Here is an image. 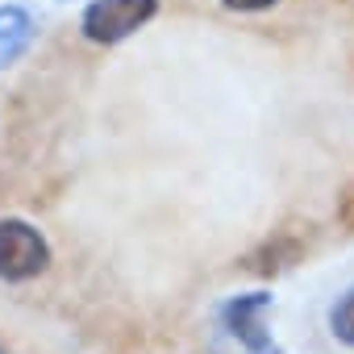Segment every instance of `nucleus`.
I'll return each instance as SVG.
<instances>
[{
    "label": "nucleus",
    "instance_id": "obj_1",
    "mask_svg": "<svg viewBox=\"0 0 354 354\" xmlns=\"http://www.w3.org/2000/svg\"><path fill=\"white\" fill-rule=\"evenodd\" d=\"M46 263H50V246L30 221H17V217L0 221V279L26 283V279L42 275Z\"/></svg>",
    "mask_w": 354,
    "mask_h": 354
},
{
    "label": "nucleus",
    "instance_id": "obj_2",
    "mask_svg": "<svg viewBox=\"0 0 354 354\" xmlns=\"http://www.w3.org/2000/svg\"><path fill=\"white\" fill-rule=\"evenodd\" d=\"M154 13H158V0H96L84 13V34L92 42L113 46V42L138 34Z\"/></svg>",
    "mask_w": 354,
    "mask_h": 354
},
{
    "label": "nucleus",
    "instance_id": "obj_3",
    "mask_svg": "<svg viewBox=\"0 0 354 354\" xmlns=\"http://www.w3.org/2000/svg\"><path fill=\"white\" fill-rule=\"evenodd\" d=\"M267 308H271V296H267V292H246V296H238V300L225 304V325H230V333H234L246 350H267V346H271Z\"/></svg>",
    "mask_w": 354,
    "mask_h": 354
},
{
    "label": "nucleus",
    "instance_id": "obj_4",
    "mask_svg": "<svg viewBox=\"0 0 354 354\" xmlns=\"http://www.w3.org/2000/svg\"><path fill=\"white\" fill-rule=\"evenodd\" d=\"M30 42H34V17L21 5H5L0 9V71H5Z\"/></svg>",
    "mask_w": 354,
    "mask_h": 354
},
{
    "label": "nucleus",
    "instance_id": "obj_5",
    "mask_svg": "<svg viewBox=\"0 0 354 354\" xmlns=\"http://www.w3.org/2000/svg\"><path fill=\"white\" fill-rule=\"evenodd\" d=\"M329 329H333V337H342L346 346H354V288L333 304V313H329Z\"/></svg>",
    "mask_w": 354,
    "mask_h": 354
},
{
    "label": "nucleus",
    "instance_id": "obj_6",
    "mask_svg": "<svg viewBox=\"0 0 354 354\" xmlns=\"http://www.w3.org/2000/svg\"><path fill=\"white\" fill-rule=\"evenodd\" d=\"M225 9H238V13H254V9H271L275 0H221Z\"/></svg>",
    "mask_w": 354,
    "mask_h": 354
},
{
    "label": "nucleus",
    "instance_id": "obj_7",
    "mask_svg": "<svg viewBox=\"0 0 354 354\" xmlns=\"http://www.w3.org/2000/svg\"><path fill=\"white\" fill-rule=\"evenodd\" d=\"M271 354H279V350H271Z\"/></svg>",
    "mask_w": 354,
    "mask_h": 354
}]
</instances>
